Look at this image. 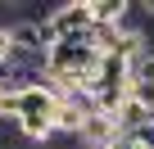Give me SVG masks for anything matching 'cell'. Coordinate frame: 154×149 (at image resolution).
<instances>
[{
  "label": "cell",
  "instance_id": "6da1fadb",
  "mask_svg": "<svg viewBox=\"0 0 154 149\" xmlns=\"http://www.w3.org/2000/svg\"><path fill=\"white\" fill-rule=\"evenodd\" d=\"M100 50L82 36V41H59L50 54H45V72H68V77H86L95 86V72H100Z\"/></svg>",
  "mask_w": 154,
  "mask_h": 149
},
{
  "label": "cell",
  "instance_id": "7a4b0ae2",
  "mask_svg": "<svg viewBox=\"0 0 154 149\" xmlns=\"http://www.w3.org/2000/svg\"><path fill=\"white\" fill-rule=\"evenodd\" d=\"M45 18L54 23L59 41H82V36H91V27H95V14H91V0H68V5L50 9Z\"/></svg>",
  "mask_w": 154,
  "mask_h": 149
},
{
  "label": "cell",
  "instance_id": "3957f363",
  "mask_svg": "<svg viewBox=\"0 0 154 149\" xmlns=\"http://www.w3.org/2000/svg\"><path fill=\"white\" fill-rule=\"evenodd\" d=\"M54 109H59V95L50 91V86H23L18 91V113L27 118V113H45V118H54Z\"/></svg>",
  "mask_w": 154,
  "mask_h": 149
},
{
  "label": "cell",
  "instance_id": "277c9868",
  "mask_svg": "<svg viewBox=\"0 0 154 149\" xmlns=\"http://www.w3.org/2000/svg\"><path fill=\"white\" fill-rule=\"evenodd\" d=\"M18 136L32 140V145H41V140L54 136V118H45V113H27V118H18Z\"/></svg>",
  "mask_w": 154,
  "mask_h": 149
},
{
  "label": "cell",
  "instance_id": "5b68a950",
  "mask_svg": "<svg viewBox=\"0 0 154 149\" xmlns=\"http://www.w3.org/2000/svg\"><path fill=\"white\" fill-rule=\"evenodd\" d=\"M127 72H131V82H136L140 91H154V45H149L145 54H136V59L127 63Z\"/></svg>",
  "mask_w": 154,
  "mask_h": 149
},
{
  "label": "cell",
  "instance_id": "8992f818",
  "mask_svg": "<svg viewBox=\"0 0 154 149\" xmlns=\"http://www.w3.org/2000/svg\"><path fill=\"white\" fill-rule=\"evenodd\" d=\"M9 59H14V32H9V27H0V68H5Z\"/></svg>",
  "mask_w": 154,
  "mask_h": 149
},
{
  "label": "cell",
  "instance_id": "52a82bcc",
  "mask_svg": "<svg viewBox=\"0 0 154 149\" xmlns=\"http://www.w3.org/2000/svg\"><path fill=\"white\" fill-rule=\"evenodd\" d=\"M109 149H145V145H136V140H131V136H118V140H113V145H109Z\"/></svg>",
  "mask_w": 154,
  "mask_h": 149
}]
</instances>
